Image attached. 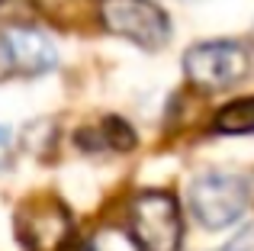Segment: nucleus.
<instances>
[{"mask_svg":"<svg viewBox=\"0 0 254 251\" xmlns=\"http://www.w3.org/2000/svg\"><path fill=\"white\" fill-rule=\"evenodd\" d=\"M219 251H254V226H245L232 242H225Z\"/></svg>","mask_w":254,"mask_h":251,"instance_id":"9d476101","label":"nucleus"},{"mask_svg":"<svg viewBox=\"0 0 254 251\" xmlns=\"http://www.w3.org/2000/svg\"><path fill=\"white\" fill-rule=\"evenodd\" d=\"M216 129L225 135H251L254 132V97L225 103L216 113Z\"/></svg>","mask_w":254,"mask_h":251,"instance_id":"6e6552de","label":"nucleus"},{"mask_svg":"<svg viewBox=\"0 0 254 251\" xmlns=\"http://www.w3.org/2000/svg\"><path fill=\"white\" fill-rule=\"evenodd\" d=\"M58 64L55 42L42 29L26 23L0 26V81L10 77H42Z\"/></svg>","mask_w":254,"mask_h":251,"instance_id":"39448f33","label":"nucleus"},{"mask_svg":"<svg viewBox=\"0 0 254 251\" xmlns=\"http://www.w3.org/2000/svg\"><path fill=\"white\" fill-rule=\"evenodd\" d=\"M129 232L142 251H180L184 245V219L180 206L164 190H145L129 206Z\"/></svg>","mask_w":254,"mask_h":251,"instance_id":"20e7f679","label":"nucleus"},{"mask_svg":"<svg viewBox=\"0 0 254 251\" xmlns=\"http://www.w3.org/2000/svg\"><path fill=\"white\" fill-rule=\"evenodd\" d=\"M248 203H251V184L248 177L235 174V171L222 168L203 171L187 187V206H190L193 219L209 232L235 226L245 216Z\"/></svg>","mask_w":254,"mask_h":251,"instance_id":"f257e3e1","label":"nucleus"},{"mask_svg":"<svg viewBox=\"0 0 254 251\" xmlns=\"http://www.w3.org/2000/svg\"><path fill=\"white\" fill-rule=\"evenodd\" d=\"M16 235L26 251H68L71 216L58 200H29L16 216Z\"/></svg>","mask_w":254,"mask_h":251,"instance_id":"423d86ee","label":"nucleus"},{"mask_svg":"<svg viewBox=\"0 0 254 251\" xmlns=\"http://www.w3.org/2000/svg\"><path fill=\"white\" fill-rule=\"evenodd\" d=\"M10 138H13V132L6 129V126H0V155H3V151L10 148Z\"/></svg>","mask_w":254,"mask_h":251,"instance_id":"9b49d317","label":"nucleus"},{"mask_svg":"<svg viewBox=\"0 0 254 251\" xmlns=\"http://www.w3.org/2000/svg\"><path fill=\"white\" fill-rule=\"evenodd\" d=\"M100 23L106 32L158 52L171 42V19L155 0H100Z\"/></svg>","mask_w":254,"mask_h":251,"instance_id":"7ed1b4c3","label":"nucleus"},{"mask_svg":"<svg viewBox=\"0 0 254 251\" xmlns=\"http://www.w3.org/2000/svg\"><path fill=\"white\" fill-rule=\"evenodd\" d=\"M184 74L199 90H229L245 81L251 71V52L235 39H209L196 42L180 58Z\"/></svg>","mask_w":254,"mask_h":251,"instance_id":"f03ea898","label":"nucleus"},{"mask_svg":"<svg viewBox=\"0 0 254 251\" xmlns=\"http://www.w3.org/2000/svg\"><path fill=\"white\" fill-rule=\"evenodd\" d=\"M77 145L87 151H103V148H110V151H126V148H132L135 145V132L129 129L123 120H103L100 126H90V129H84V132H77Z\"/></svg>","mask_w":254,"mask_h":251,"instance_id":"0eeeda50","label":"nucleus"},{"mask_svg":"<svg viewBox=\"0 0 254 251\" xmlns=\"http://www.w3.org/2000/svg\"><path fill=\"white\" fill-rule=\"evenodd\" d=\"M81 251H142V245H138L135 235L126 232V229L103 226V229H97V232L87 235Z\"/></svg>","mask_w":254,"mask_h":251,"instance_id":"1a4fd4ad","label":"nucleus"}]
</instances>
